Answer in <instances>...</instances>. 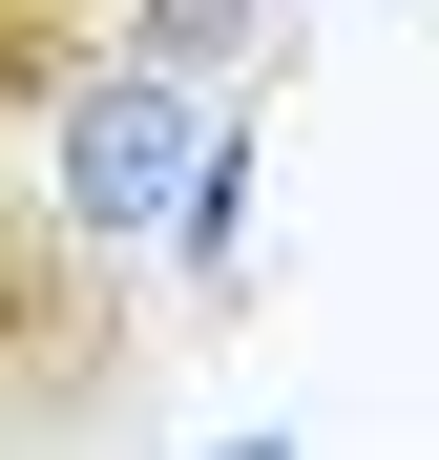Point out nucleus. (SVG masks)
Segmentation results:
<instances>
[{"instance_id": "1", "label": "nucleus", "mask_w": 439, "mask_h": 460, "mask_svg": "<svg viewBox=\"0 0 439 460\" xmlns=\"http://www.w3.org/2000/svg\"><path fill=\"white\" fill-rule=\"evenodd\" d=\"M146 293L126 252H84V230L42 209V168H0V460H84L146 419Z\"/></svg>"}, {"instance_id": "2", "label": "nucleus", "mask_w": 439, "mask_h": 460, "mask_svg": "<svg viewBox=\"0 0 439 460\" xmlns=\"http://www.w3.org/2000/svg\"><path fill=\"white\" fill-rule=\"evenodd\" d=\"M105 63H126V0H0V168H42Z\"/></svg>"}, {"instance_id": "3", "label": "nucleus", "mask_w": 439, "mask_h": 460, "mask_svg": "<svg viewBox=\"0 0 439 460\" xmlns=\"http://www.w3.org/2000/svg\"><path fill=\"white\" fill-rule=\"evenodd\" d=\"M126 63H168V84L251 105V84H293V0H126Z\"/></svg>"}]
</instances>
